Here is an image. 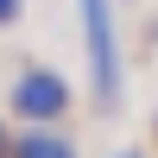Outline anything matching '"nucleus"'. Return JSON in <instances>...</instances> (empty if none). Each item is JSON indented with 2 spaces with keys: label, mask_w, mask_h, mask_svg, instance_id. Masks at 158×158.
<instances>
[{
  "label": "nucleus",
  "mask_w": 158,
  "mask_h": 158,
  "mask_svg": "<svg viewBox=\"0 0 158 158\" xmlns=\"http://www.w3.org/2000/svg\"><path fill=\"white\" fill-rule=\"evenodd\" d=\"M82 13V51H89V89L101 108L120 95V38H114V0H76Z\"/></svg>",
  "instance_id": "1"
},
{
  "label": "nucleus",
  "mask_w": 158,
  "mask_h": 158,
  "mask_svg": "<svg viewBox=\"0 0 158 158\" xmlns=\"http://www.w3.org/2000/svg\"><path fill=\"white\" fill-rule=\"evenodd\" d=\"M13 114L32 120V127L63 120V114H70V82H63L57 70H44V63H32V70L13 82Z\"/></svg>",
  "instance_id": "2"
},
{
  "label": "nucleus",
  "mask_w": 158,
  "mask_h": 158,
  "mask_svg": "<svg viewBox=\"0 0 158 158\" xmlns=\"http://www.w3.org/2000/svg\"><path fill=\"white\" fill-rule=\"evenodd\" d=\"M13 158H76V146L63 133H51V127H32V133L13 139Z\"/></svg>",
  "instance_id": "3"
},
{
  "label": "nucleus",
  "mask_w": 158,
  "mask_h": 158,
  "mask_svg": "<svg viewBox=\"0 0 158 158\" xmlns=\"http://www.w3.org/2000/svg\"><path fill=\"white\" fill-rule=\"evenodd\" d=\"M19 6H25V0H0V25H13V19H19Z\"/></svg>",
  "instance_id": "4"
},
{
  "label": "nucleus",
  "mask_w": 158,
  "mask_h": 158,
  "mask_svg": "<svg viewBox=\"0 0 158 158\" xmlns=\"http://www.w3.org/2000/svg\"><path fill=\"white\" fill-rule=\"evenodd\" d=\"M0 158H13V146H6V133H0Z\"/></svg>",
  "instance_id": "5"
},
{
  "label": "nucleus",
  "mask_w": 158,
  "mask_h": 158,
  "mask_svg": "<svg viewBox=\"0 0 158 158\" xmlns=\"http://www.w3.org/2000/svg\"><path fill=\"white\" fill-rule=\"evenodd\" d=\"M114 158H146V152H114Z\"/></svg>",
  "instance_id": "6"
}]
</instances>
